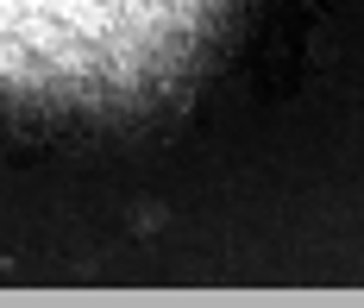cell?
Returning <instances> with one entry per match:
<instances>
[{"label": "cell", "mask_w": 364, "mask_h": 308, "mask_svg": "<svg viewBox=\"0 0 364 308\" xmlns=\"http://www.w3.org/2000/svg\"><path fill=\"white\" fill-rule=\"evenodd\" d=\"M214 0H0V101L132 95Z\"/></svg>", "instance_id": "6da1fadb"}]
</instances>
